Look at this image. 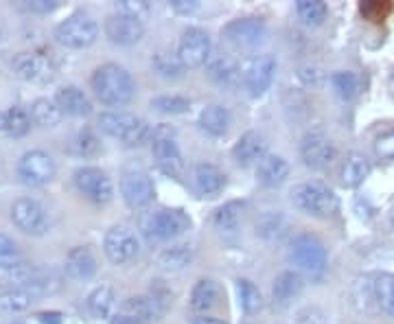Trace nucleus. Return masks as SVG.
<instances>
[{"label":"nucleus","instance_id":"nucleus-35","mask_svg":"<svg viewBox=\"0 0 394 324\" xmlns=\"http://www.w3.org/2000/svg\"><path fill=\"white\" fill-rule=\"evenodd\" d=\"M121 311H123V313H129V316H134V318H141V320H145L147 324L160 316L158 309H156V305H153V300H151L149 296H134V298H127L125 303H123V309H121Z\"/></svg>","mask_w":394,"mask_h":324},{"label":"nucleus","instance_id":"nucleus-45","mask_svg":"<svg viewBox=\"0 0 394 324\" xmlns=\"http://www.w3.org/2000/svg\"><path fill=\"white\" fill-rule=\"evenodd\" d=\"M151 11V5L145 3V0H123V3H117V13L129 16L138 22H143Z\"/></svg>","mask_w":394,"mask_h":324},{"label":"nucleus","instance_id":"nucleus-10","mask_svg":"<svg viewBox=\"0 0 394 324\" xmlns=\"http://www.w3.org/2000/svg\"><path fill=\"white\" fill-rule=\"evenodd\" d=\"M178 57L184 68H199L211 57V37L202 29H187L178 44Z\"/></svg>","mask_w":394,"mask_h":324},{"label":"nucleus","instance_id":"nucleus-50","mask_svg":"<svg viewBox=\"0 0 394 324\" xmlns=\"http://www.w3.org/2000/svg\"><path fill=\"white\" fill-rule=\"evenodd\" d=\"M171 7H173L178 13H182V16H189V13L197 11L199 3H197V0H173Z\"/></svg>","mask_w":394,"mask_h":324},{"label":"nucleus","instance_id":"nucleus-37","mask_svg":"<svg viewBox=\"0 0 394 324\" xmlns=\"http://www.w3.org/2000/svg\"><path fill=\"white\" fill-rule=\"evenodd\" d=\"M31 300L33 296L27 294L25 289H7V291H0V311H7V313H20L31 307Z\"/></svg>","mask_w":394,"mask_h":324},{"label":"nucleus","instance_id":"nucleus-7","mask_svg":"<svg viewBox=\"0 0 394 324\" xmlns=\"http://www.w3.org/2000/svg\"><path fill=\"white\" fill-rule=\"evenodd\" d=\"M99 27L97 22L86 13H75L59 22L55 29V40L66 49H88L97 42Z\"/></svg>","mask_w":394,"mask_h":324},{"label":"nucleus","instance_id":"nucleus-39","mask_svg":"<svg viewBox=\"0 0 394 324\" xmlns=\"http://www.w3.org/2000/svg\"><path fill=\"white\" fill-rule=\"evenodd\" d=\"M331 83H333V90L337 92V97L344 99V101H351L355 99L357 90H359V81L353 73L349 71H337L331 75Z\"/></svg>","mask_w":394,"mask_h":324},{"label":"nucleus","instance_id":"nucleus-38","mask_svg":"<svg viewBox=\"0 0 394 324\" xmlns=\"http://www.w3.org/2000/svg\"><path fill=\"white\" fill-rule=\"evenodd\" d=\"M237 296H239V305L245 313H254L261 309V291L259 287L254 285L252 281L248 279H239L237 281Z\"/></svg>","mask_w":394,"mask_h":324},{"label":"nucleus","instance_id":"nucleus-51","mask_svg":"<svg viewBox=\"0 0 394 324\" xmlns=\"http://www.w3.org/2000/svg\"><path fill=\"white\" fill-rule=\"evenodd\" d=\"M110 324H147V322L141 320V318H134V316H129V313L119 311L117 316H114V318L110 320Z\"/></svg>","mask_w":394,"mask_h":324},{"label":"nucleus","instance_id":"nucleus-11","mask_svg":"<svg viewBox=\"0 0 394 324\" xmlns=\"http://www.w3.org/2000/svg\"><path fill=\"white\" fill-rule=\"evenodd\" d=\"M18 175L22 178V182L31 184V187H42V184H46L55 175V162L46 151L40 149L27 151L18 162Z\"/></svg>","mask_w":394,"mask_h":324},{"label":"nucleus","instance_id":"nucleus-24","mask_svg":"<svg viewBox=\"0 0 394 324\" xmlns=\"http://www.w3.org/2000/svg\"><path fill=\"white\" fill-rule=\"evenodd\" d=\"M97 272V259L90 248H73L66 257V274L75 281H88Z\"/></svg>","mask_w":394,"mask_h":324},{"label":"nucleus","instance_id":"nucleus-5","mask_svg":"<svg viewBox=\"0 0 394 324\" xmlns=\"http://www.w3.org/2000/svg\"><path fill=\"white\" fill-rule=\"evenodd\" d=\"M289 257H291L294 265L300 272L309 274L311 279H318V276H322L324 270H327V261H329L327 248H324V243L318 237H313V235L296 237L294 243H291Z\"/></svg>","mask_w":394,"mask_h":324},{"label":"nucleus","instance_id":"nucleus-43","mask_svg":"<svg viewBox=\"0 0 394 324\" xmlns=\"http://www.w3.org/2000/svg\"><path fill=\"white\" fill-rule=\"evenodd\" d=\"M285 228H287V224L281 215H267L257 224V233L261 237L274 241V239H281L285 235Z\"/></svg>","mask_w":394,"mask_h":324},{"label":"nucleus","instance_id":"nucleus-25","mask_svg":"<svg viewBox=\"0 0 394 324\" xmlns=\"http://www.w3.org/2000/svg\"><path fill=\"white\" fill-rule=\"evenodd\" d=\"M57 105L62 108V112L73 114V117H88L92 112V103L88 99V95L83 90H79L77 86H64L57 90L55 95Z\"/></svg>","mask_w":394,"mask_h":324},{"label":"nucleus","instance_id":"nucleus-29","mask_svg":"<svg viewBox=\"0 0 394 324\" xmlns=\"http://www.w3.org/2000/svg\"><path fill=\"white\" fill-rule=\"evenodd\" d=\"M193 245L191 243H173L158 254V265L167 272H180L193 261Z\"/></svg>","mask_w":394,"mask_h":324},{"label":"nucleus","instance_id":"nucleus-16","mask_svg":"<svg viewBox=\"0 0 394 324\" xmlns=\"http://www.w3.org/2000/svg\"><path fill=\"white\" fill-rule=\"evenodd\" d=\"M300 156L309 169H324L335 160V147L327 136L320 132H311L303 138Z\"/></svg>","mask_w":394,"mask_h":324},{"label":"nucleus","instance_id":"nucleus-6","mask_svg":"<svg viewBox=\"0 0 394 324\" xmlns=\"http://www.w3.org/2000/svg\"><path fill=\"white\" fill-rule=\"evenodd\" d=\"M151 151L153 160L162 173L178 178L184 169V158L175 143V129L171 125H160L151 136Z\"/></svg>","mask_w":394,"mask_h":324},{"label":"nucleus","instance_id":"nucleus-54","mask_svg":"<svg viewBox=\"0 0 394 324\" xmlns=\"http://www.w3.org/2000/svg\"><path fill=\"white\" fill-rule=\"evenodd\" d=\"M5 121H7V112H0V129H5Z\"/></svg>","mask_w":394,"mask_h":324},{"label":"nucleus","instance_id":"nucleus-9","mask_svg":"<svg viewBox=\"0 0 394 324\" xmlns=\"http://www.w3.org/2000/svg\"><path fill=\"white\" fill-rule=\"evenodd\" d=\"M121 195L129 208H134V211H143V208H147L153 202L156 189H153L151 178L145 171L129 169L121 178Z\"/></svg>","mask_w":394,"mask_h":324},{"label":"nucleus","instance_id":"nucleus-52","mask_svg":"<svg viewBox=\"0 0 394 324\" xmlns=\"http://www.w3.org/2000/svg\"><path fill=\"white\" fill-rule=\"evenodd\" d=\"M37 320L42 324H62V313L59 311H44V313H37Z\"/></svg>","mask_w":394,"mask_h":324},{"label":"nucleus","instance_id":"nucleus-21","mask_svg":"<svg viewBox=\"0 0 394 324\" xmlns=\"http://www.w3.org/2000/svg\"><path fill=\"white\" fill-rule=\"evenodd\" d=\"M193 184L199 195L213 197L221 193V189L226 187V175L221 173L219 167L211 165V162H199L193 171Z\"/></svg>","mask_w":394,"mask_h":324},{"label":"nucleus","instance_id":"nucleus-31","mask_svg":"<svg viewBox=\"0 0 394 324\" xmlns=\"http://www.w3.org/2000/svg\"><path fill=\"white\" fill-rule=\"evenodd\" d=\"M199 125L206 134L224 136L230 127V112L224 105H208L199 114Z\"/></svg>","mask_w":394,"mask_h":324},{"label":"nucleus","instance_id":"nucleus-20","mask_svg":"<svg viewBox=\"0 0 394 324\" xmlns=\"http://www.w3.org/2000/svg\"><path fill=\"white\" fill-rule=\"evenodd\" d=\"M233 156L237 160L239 167H250V165H259V162L267 156V145H265V138L259 132H248L243 134L235 149Z\"/></svg>","mask_w":394,"mask_h":324},{"label":"nucleus","instance_id":"nucleus-30","mask_svg":"<svg viewBox=\"0 0 394 324\" xmlns=\"http://www.w3.org/2000/svg\"><path fill=\"white\" fill-rule=\"evenodd\" d=\"M208 77H211L217 86L230 88V86H237L241 79V71H239V64L233 57H217L208 64Z\"/></svg>","mask_w":394,"mask_h":324},{"label":"nucleus","instance_id":"nucleus-27","mask_svg":"<svg viewBox=\"0 0 394 324\" xmlns=\"http://www.w3.org/2000/svg\"><path fill=\"white\" fill-rule=\"evenodd\" d=\"M243 202H228L224 204L219 211L215 213V228L217 233L224 237H235L241 228V219H243Z\"/></svg>","mask_w":394,"mask_h":324},{"label":"nucleus","instance_id":"nucleus-19","mask_svg":"<svg viewBox=\"0 0 394 324\" xmlns=\"http://www.w3.org/2000/svg\"><path fill=\"white\" fill-rule=\"evenodd\" d=\"M13 71L25 81H46L53 75V64L46 55L40 53H22L13 62Z\"/></svg>","mask_w":394,"mask_h":324},{"label":"nucleus","instance_id":"nucleus-14","mask_svg":"<svg viewBox=\"0 0 394 324\" xmlns=\"http://www.w3.org/2000/svg\"><path fill=\"white\" fill-rule=\"evenodd\" d=\"M267 35V29L263 25V20L257 18H239L228 22L224 27V37L239 46V49H254V46H259Z\"/></svg>","mask_w":394,"mask_h":324},{"label":"nucleus","instance_id":"nucleus-4","mask_svg":"<svg viewBox=\"0 0 394 324\" xmlns=\"http://www.w3.org/2000/svg\"><path fill=\"white\" fill-rule=\"evenodd\" d=\"M99 127L108 136L119 138V141L125 143L127 147L143 145L153 136L151 127L143 119H138V117L127 114V112H103L99 117Z\"/></svg>","mask_w":394,"mask_h":324},{"label":"nucleus","instance_id":"nucleus-36","mask_svg":"<svg viewBox=\"0 0 394 324\" xmlns=\"http://www.w3.org/2000/svg\"><path fill=\"white\" fill-rule=\"evenodd\" d=\"M153 68H156V73L162 75V77H167V79H178L182 77L184 73V66L178 57V53H169V51H158L151 59Z\"/></svg>","mask_w":394,"mask_h":324},{"label":"nucleus","instance_id":"nucleus-12","mask_svg":"<svg viewBox=\"0 0 394 324\" xmlns=\"http://www.w3.org/2000/svg\"><path fill=\"white\" fill-rule=\"evenodd\" d=\"M77 189L95 204H108L114 197L112 180L97 167H81L75 171Z\"/></svg>","mask_w":394,"mask_h":324},{"label":"nucleus","instance_id":"nucleus-46","mask_svg":"<svg viewBox=\"0 0 394 324\" xmlns=\"http://www.w3.org/2000/svg\"><path fill=\"white\" fill-rule=\"evenodd\" d=\"M361 16L370 22H383L390 11H392V5L390 3H364L361 7Z\"/></svg>","mask_w":394,"mask_h":324},{"label":"nucleus","instance_id":"nucleus-40","mask_svg":"<svg viewBox=\"0 0 394 324\" xmlns=\"http://www.w3.org/2000/svg\"><path fill=\"white\" fill-rule=\"evenodd\" d=\"M31 129V114L22 108H11L7 112V121H5V132L13 138L18 136H25Z\"/></svg>","mask_w":394,"mask_h":324},{"label":"nucleus","instance_id":"nucleus-48","mask_svg":"<svg viewBox=\"0 0 394 324\" xmlns=\"http://www.w3.org/2000/svg\"><path fill=\"white\" fill-rule=\"evenodd\" d=\"M375 154L381 160H394V129L381 134L375 141Z\"/></svg>","mask_w":394,"mask_h":324},{"label":"nucleus","instance_id":"nucleus-23","mask_svg":"<svg viewBox=\"0 0 394 324\" xmlns=\"http://www.w3.org/2000/svg\"><path fill=\"white\" fill-rule=\"evenodd\" d=\"M287 175H289V162L283 156L267 154L257 165V178L267 189L281 187V184L287 180Z\"/></svg>","mask_w":394,"mask_h":324},{"label":"nucleus","instance_id":"nucleus-8","mask_svg":"<svg viewBox=\"0 0 394 324\" xmlns=\"http://www.w3.org/2000/svg\"><path fill=\"white\" fill-rule=\"evenodd\" d=\"M138 250H141V243H138V237L129 226H112L108 230L103 239V252L114 265L132 261Z\"/></svg>","mask_w":394,"mask_h":324},{"label":"nucleus","instance_id":"nucleus-32","mask_svg":"<svg viewBox=\"0 0 394 324\" xmlns=\"http://www.w3.org/2000/svg\"><path fill=\"white\" fill-rule=\"evenodd\" d=\"M64 119V112L55 99H37L31 105V121L40 127H55Z\"/></svg>","mask_w":394,"mask_h":324},{"label":"nucleus","instance_id":"nucleus-41","mask_svg":"<svg viewBox=\"0 0 394 324\" xmlns=\"http://www.w3.org/2000/svg\"><path fill=\"white\" fill-rule=\"evenodd\" d=\"M151 108H156L162 114H184L191 108V103L187 97H180V95H160L151 99Z\"/></svg>","mask_w":394,"mask_h":324},{"label":"nucleus","instance_id":"nucleus-47","mask_svg":"<svg viewBox=\"0 0 394 324\" xmlns=\"http://www.w3.org/2000/svg\"><path fill=\"white\" fill-rule=\"evenodd\" d=\"M151 300H153V305H156V309H158V313L160 316H165L167 313V309H169V305H171V291L162 285L160 281H156V285H153V289H151V294H147Z\"/></svg>","mask_w":394,"mask_h":324},{"label":"nucleus","instance_id":"nucleus-34","mask_svg":"<svg viewBox=\"0 0 394 324\" xmlns=\"http://www.w3.org/2000/svg\"><path fill=\"white\" fill-rule=\"evenodd\" d=\"M296 11L307 27H320L329 16V7L320 3V0H300L296 5Z\"/></svg>","mask_w":394,"mask_h":324},{"label":"nucleus","instance_id":"nucleus-55","mask_svg":"<svg viewBox=\"0 0 394 324\" xmlns=\"http://www.w3.org/2000/svg\"><path fill=\"white\" fill-rule=\"evenodd\" d=\"M9 324H22V322H9Z\"/></svg>","mask_w":394,"mask_h":324},{"label":"nucleus","instance_id":"nucleus-33","mask_svg":"<svg viewBox=\"0 0 394 324\" xmlns=\"http://www.w3.org/2000/svg\"><path fill=\"white\" fill-rule=\"evenodd\" d=\"M219 300V287L211 279H202L191 291V307L199 313L211 311Z\"/></svg>","mask_w":394,"mask_h":324},{"label":"nucleus","instance_id":"nucleus-49","mask_svg":"<svg viewBox=\"0 0 394 324\" xmlns=\"http://www.w3.org/2000/svg\"><path fill=\"white\" fill-rule=\"evenodd\" d=\"M25 7L33 13H49L53 9H57V3L55 0H31V3H27Z\"/></svg>","mask_w":394,"mask_h":324},{"label":"nucleus","instance_id":"nucleus-28","mask_svg":"<svg viewBox=\"0 0 394 324\" xmlns=\"http://www.w3.org/2000/svg\"><path fill=\"white\" fill-rule=\"evenodd\" d=\"M88 309H90L92 318L112 320L114 316H117V296H114V289L108 285L97 287L88 296Z\"/></svg>","mask_w":394,"mask_h":324},{"label":"nucleus","instance_id":"nucleus-1","mask_svg":"<svg viewBox=\"0 0 394 324\" xmlns=\"http://www.w3.org/2000/svg\"><path fill=\"white\" fill-rule=\"evenodd\" d=\"M92 88H95L101 103L110 108H123L134 99L136 83L132 75L119 64L99 66L92 75Z\"/></svg>","mask_w":394,"mask_h":324},{"label":"nucleus","instance_id":"nucleus-44","mask_svg":"<svg viewBox=\"0 0 394 324\" xmlns=\"http://www.w3.org/2000/svg\"><path fill=\"white\" fill-rule=\"evenodd\" d=\"M20 263H22V257H20V250H18L16 241L0 233V267L9 270V267H16Z\"/></svg>","mask_w":394,"mask_h":324},{"label":"nucleus","instance_id":"nucleus-18","mask_svg":"<svg viewBox=\"0 0 394 324\" xmlns=\"http://www.w3.org/2000/svg\"><path fill=\"white\" fill-rule=\"evenodd\" d=\"M361 285L366 287V298L373 300L377 309L394 318V276L388 272H377L373 276H366Z\"/></svg>","mask_w":394,"mask_h":324},{"label":"nucleus","instance_id":"nucleus-15","mask_svg":"<svg viewBox=\"0 0 394 324\" xmlns=\"http://www.w3.org/2000/svg\"><path fill=\"white\" fill-rule=\"evenodd\" d=\"M276 75V57L274 55H257L243 71V83L252 97H261L267 92Z\"/></svg>","mask_w":394,"mask_h":324},{"label":"nucleus","instance_id":"nucleus-42","mask_svg":"<svg viewBox=\"0 0 394 324\" xmlns=\"http://www.w3.org/2000/svg\"><path fill=\"white\" fill-rule=\"evenodd\" d=\"M73 151L81 158H90V156H97L101 151V143L90 129H81L73 141Z\"/></svg>","mask_w":394,"mask_h":324},{"label":"nucleus","instance_id":"nucleus-3","mask_svg":"<svg viewBox=\"0 0 394 324\" xmlns=\"http://www.w3.org/2000/svg\"><path fill=\"white\" fill-rule=\"evenodd\" d=\"M291 202L298 211L311 217H331L337 211V195L322 182H303L291 189Z\"/></svg>","mask_w":394,"mask_h":324},{"label":"nucleus","instance_id":"nucleus-53","mask_svg":"<svg viewBox=\"0 0 394 324\" xmlns=\"http://www.w3.org/2000/svg\"><path fill=\"white\" fill-rule=\"evenodd\" d=\"M191 324H228L224 320H217V318H211V316H195L191 320Z\"/></svg>","mask_w":394,"mask_h":324},{"label":"nucleus","instance_id":"nucleus-26","mask_svg":"<svg viewBox=\"0 0 394 324\" xmlns=\"http://www.w3.org/2000/svg\"><path fill=\"white\" fill-rule=\"evenodd\" d=\"M370 173V160L364 154H349L342 162L340 180L346 189H357Z\"/></svg>","mask_w":394,"mask_h":324},{"label":"nucleus","instance_id":"nucleus-13","mask_svg":"<svg viewBox=\"0 0 394 324\" xmlns=\"http://www.w3.org/2000/svg\"><path fill=\"white\" fill-rule=\"evenodd\" d=\"M11 219L22 233H27V235H44L46 230H49V217H46L44 208L35 199H29V197L13 202Z\"/></svg>","mask_w":394,"mask_h":324},{"label":"nucleus","instance_id":"nucleus-17","mask_svg":"<svg viewBox=\"0 0 394 324\" xmlns=\"http://www.w3.org/2000/svg\"><path fill=\"white\" fill-rule=\"evenodd\" d=\"M105 35L110 37L112 44L119 46H132L136 42H141L145 35V25L138 22L129 16L123 13H112L105 20Z\"/></svg>","mask_w":394,"mask_h":324},{"label":"nucleus","instance_id":"nucleus-2","mask_svg":"<svg viewBox=\"0 0 394 324\" xmlns=\"http://www.w3.org/2000/svg\"><path fill=\"white\" fill-rule=\"evenodd\" d=\"M191 228V217L180 208H160L141 217V230L149 241H173Z\"/></svg>","mask_w":394,"mask_h":324},{"label":"nucleus","instance_id":"nucleus-22","mask_svg":"<svg viewBox=\"0 0 394 324\" xmlns=\"http://www.w3.org/2000/svg\"><path fill=\"white\" fill-rule=\"evenodd\" d=\"M303 287H305V281H303V276H300V272L287 270L283 274H278L274 285H272V300H274V305L287 307L294 298H298V294L303 291Z\"/></svg>","mask_w":394,"mask_h":324}]
</instances>
